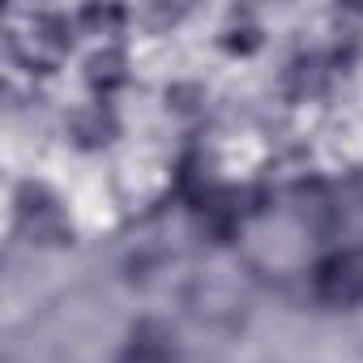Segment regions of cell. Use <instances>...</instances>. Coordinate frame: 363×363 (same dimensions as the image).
Masks as SVG:
<instances>
[{"mask_svg": "<svg viewBox=\"0 0 363 363\" xmlns=\"http://www.w3.org/2000/svg\"><path fill=\"white\" fill-rule=\"evenodd\" d=\"M73 35H69V22L60 18H35L26 30H13L9 48H13V60L30 73H52L60 65V56L69 52Z\"/></svg>", "mask_w": 363, "mask_h": 363, "instance_id": "1", "label": "cell"}, {"mask_svg": "<svg viewBox=\"0 0 363 363\" xmlns=\"http://www.w3.org/2000/svg\"><path fill=\"white\" fill-rule=\"evenodd\" d=\"M312 295L329 308L363 303V252H354V248L329 252L312 274Z\"/></svg>", "mask_w": 363, "mask_h": 363, "instance_id": "2", "label": "cell"}, {"mask_svg": "<svg viewBox=\"0 0 363 363\" xmlns=\"http://www.w3.org/2000/svg\"><path fill=\"white\" fill-rule=\"evenodd\" d=\"M18 223L30 235V244H69L73 240V227L60 214L56 197H48L39 184H26L18 193Z\"/></svg>", "mask_w": 363, "mask_h": 363, "instance_id": "3", "label": "cell"}, {"mask_svg": "<svg viewBox=\"0 0 363 363\" xmlns=\"http://www.w3.org/2000/svg\"><path fill=\"white\" fill-rule=\"evenodd\" d=\"M120 363H175V337L162 320H141L133 329L128 350L120 354Z\"/></svg>", "mask_w": 363, "mask_h": 363, "instance_id": "4", "label": "cell"}, {"mask_svg": "<svg viewBox=\"0 0 363 363\" xmlns=\"http://www.w3.org/2000/svg\"><path fill=\"white\" fill-rule=\"evenodd\" d=\"M73 137H77V145H86V150L107 145V141L116 137V120H111V111H103V107L82 111V116L73 120Z\"/></svg>", "mask_w": 363, "mask_h": 363, "instance_id": "5", "label": "cell"}, {"mask_svg": "<svg viewBox=\"0 0 363 363\" xmlns=\"http://www.w3.org/2000/svg\"><path fill=\"white\" fill-rule=\"evenodd\" d=\"M86 82L94 86V90H116L120 82H124V56L120 52H94L90 60H86Z\"/></svg>", "mask_w": 363, "mask_h": 363, "instance_id": "6", "label": "cell"}, {"mask_svg": "<svg viewBox=\"0 0 363 363\" xmlns=\"http://www.w3.org/2000/svg\"><path fill=\"white\" fill-rule=\"evenodd\" d=\"M77 22H82L90 35H116V26L124 22V13H120V9H99V5H94V9H82Z\"/></svg>", "mask_w": 363, "mask_h": 363, "instance_id": "7", "label": "cell"}]
</instances>
